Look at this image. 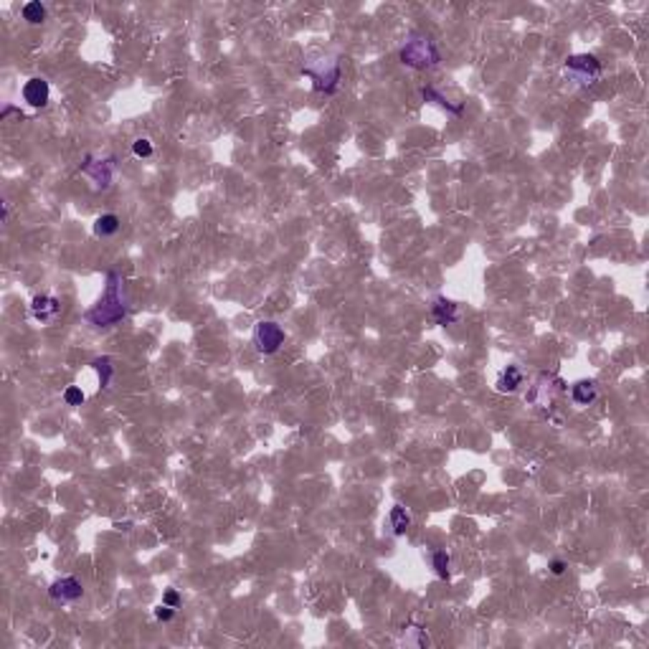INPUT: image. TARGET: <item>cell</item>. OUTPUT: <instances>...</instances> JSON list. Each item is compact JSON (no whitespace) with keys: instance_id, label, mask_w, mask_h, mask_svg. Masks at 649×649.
<instances>
[{"instance_id":"3957f363","label":"cell","mask_w":649,"mask_h":649,"mask_svg":"<svg viewBox=\"0 0 649 649\" xmlns=\"http://www.w3.org/2000/svg\"><path fill=\"white\" fill-rule=\"evenodd\" d=\"M568 79H574L576 84L581 86H589L601 76V61L591 54H576V56L566 58V67H563Z\"/></svg>"},{"instance_id":"9a60e30c","label":"cell","mask_w":649,"mask_h":649,"mask_svg":"<svg viewBox=\"0 0 649 649\" xmlns=\"http://www.w3.org/2000/svg\"><path fill=\"white\" fill-rule=\"evenodd\" d=\"M421 97H424L426 102L439 104L441 109H447V112H451V115H462V104H451V102H447V97L439 94V89H434V86H424V89H421Z\"/></svg>"},{"instance_id":"9c48e42d","label":"cell","mask_w":649,"mask_h":649,"mask_svg":"<svg viewBox=\"0 0 649 649\" xmlns=\"http://www.w3.org/2000/svg\"><path fill=\"white\" fill-rule=\"evenodd\" d=\"M58 309H61V302L56 297H51V294H36L34 302H31V315L38 322H51L58 315Z\"/></svg>"},{"instance_id":"8992f818","label":"cell","mask_w":649,"mask_h":649,"mask_svg":"<svg viewBox=\"0 0 649 649\" xmlns=\"http://www.w3.org/2000/svg\"><path fill=\"white\" fill-rule=\"evenodd\" d=\"M302 74L312 79L315 92L333 94L335 89H338V82H340V64H338V61H333V64H330V69H305Z\"/></svg>"},{"instance_id":"5bb4252c","label":"cell","mask_w":649,"mask_h":649,"mask_svg":"<svg viewBox=\"0 0 649 649\" xmlns=\"http://www.w3.org/2000/svg\"><path fill=\"white\" fill-rule=\"evenodd\" d=\"M388 523L393 528V535H403L411 528V515L403 505H393L391 512H388Z\"/></svg>"},{"instance_id":"30bf717a","label":"cell","mask_w":649,"mask_h":649,"mask_svg":"<svg viewBox=\"0 0 649 649\" xmlns=\"http://www.w3.org/2000/svg\"><path fill=\"white\" fill-rule=\"evenodd\" d=\"M432 317L436 320V324H444V327L454 324L459 320V305L447 297H436L432 305Z\"/></svg>"},{"instance_id":"d6986e66","label":"cell","mask_w":649,"mask_h":649,"mask_svg":"<svg viewBox=\"0 0 649 649\" xmlns=\"http://www.w3.org/2000/svg\"><path fill=\"white\" fill-rule=\"evenodd\" d=\"M84 399H86V396H84V391L79 386H69L67 391H64V401H67L69 406H82Z\"/></svg>"},{"instance_id":"ffe728a7","label":"cell","mask_w":649,"mask_h":649,"mask_svg":"<svg viewBox=\"0 0 649 649\" xmlns=\"http://www.w3.org/2000/svg\"><path fill=\"white\" fill-rule=\"evenodd\" d=\"M132 152H134V158H150V155H152V142L145 140V137L134 140L132 142Z\"/></svg>"},{"instance_id":"7a4b0ae2","label":"cell","mask_w":649,"mask_h":649,"mask_svg":"<svg viewBox=\"0 0 649 649\" xmlns=\"http://www.w3.org/2000/svg\"><path fill=\"white\" fill-rule=\"evenodd\" d=\"M401 61L411 69H432L441 61V54L429 36H414L401 49Z\"/></svg>"},{"instance_id":"52a82bcc","label":"cell","mask_w":649,"mask_h":649,"mask_svg":"<svg viewBox=\"0 0 649 649\" xmlns=\"http://www.w3.org/2000/svg\"><path fill=\"white\" fill-rule=\"evenodd\" d=\"M49 596L56 604H71V601H79L84 596V586L76 581L74 576H64V578H56L49 586Z\"/></svg>"},{"instance_id":"8fae6325","label":"cell","mask_w":649,"mask_h":649,"mask_svg":"<svg viewBox=\"0 0 649 649\" xmlns=\"http://www.w3.org/2000/svg\"><path fill=\"white\" fill-rule=\"evenodd\" d=\"M525 383V375L523 370L517 366H508L502 373L497 375V383H495V388H497L499 393H517L520 391V386Z\"/></svg>"},{"instance_id":"4fadbf2b","label":"cell","mask_w":649,"mask_h":649,"mask_svg":"<svg viewBox=\"0 0 649 649\" xmlns=\"http://www.w3.org/2000/svg\"><path fill=\"white\" fill-rule=\"evenodd\" d=\"M119 226H122L119 216H115V213H102V216L94 221V233H97L99 239H109V236H115V233L119 231Z\"/></svg>"},{"instance_id":"5b68a950","label":"cell","mask_w":649,"mask_h":649,"mask_svg":"<svg viewBox=\"0 0 649 649\" xmlns=\"http://www.w3.org/2000/svg\"><path fill=\"white\" fill-rule=\"evenodd\" d=\"M115 158H107V160H92L86 158L82 165V173H86L89 178L94 180V185L99 188V191H107L109 185H112V180H115Z\"/></svg>"},{"instance_id":"ac0fdd59","label":"cell","mask_w":649,"mask_h":649,"mask_svg":"<svg viewBox=\"0 0 649 649\" xmlns=\"http://www.w3.org/2000/svg\"><path fill=\"white\" fill-rule=\"evenodd\" d=\"M432 566L439 578H449V553L447 550H434Z\"/></svg>"},{"instance_id":"277c9868","label":"cell","mask_w":649,"mask_h":649,"mask_svg":"<svg viewBox=\"0 0 649 649\" xmlns=\"http://www.w3.org/2000/svg\"><path fill=\"white\" fill-rule=\"evenodd\" d=\"M287 335H284L282 324L274 322V320H261L254 327V345L261 355H274L279 353V348L284 345Z\"/></svg>"},{"instance_id":"e0dca14e","label":"cell","mask_w":649,"mask_h":649,"mask_svg":"<svg viewBox=\"0 0 649 649\" xmlns=\"http://www.w3.org/2000/svg\"><path fill=\"white\" fill-rule=\"evenodd\" d=\"M23 21H28L31 25H38L46 21V8H43V3H38V0H31V3H25L23 5Z\"/></svg>"},{"instance_id":"603a6c76","label":"cell","mask_w":649,"mask_h":649,"mask_svg":"<svg viewBox=\"0 0 649 649\" xmlns=\"http://www.w3.org/2000/svg\"><path fill=\"white\" fill-rule=\"evenodd\" d=\"M566 568H568V563H566V560H560V558L550 560V574H553V576H563V574H566Z\"/></svg>"},{"instance_id":"7402d4cb","label":"cell","mask_w":649,"mask_h":649,"mask_svg":"<svg viewBox=\"0 0 649 649\" xmlns=\"http://www.w3.org/2000/svg\"><path fill=\"white\" fill-rule=\"evenodd\" d=\"M163 604H167V606H173V609L180 606V596H178V591H175V589H167V591L163 593Z\"/></svg>"},{"instance_id":"ba28073f","label":"cell","mask_w":649,"mask_h":649,"mask_svg":"<svg viewBox=\"0 0 649 649\" xmlns=\"http://www.w3.org/2000/svg\"><path fill=\"white\" fill-rule=\"evenodd\" d=\"M23 99L31 104V107H46L51 99V86L46 79H41V76H34V79H28V82L23 84Z\"/></svg>"},{"instance_id":"6da1fadb","label":"cell","mask_w":649,"mask_h":649,"mask_svg":"<svg viewBox=\"0 0 649 649\" xmlns=\"http://www.w3.org/2000/svg\"><path fill=\"white\" fill-rule=\"evenodd\" d=\"M127 317V305L122 300V279L117 272H109L107 274V287H104V294L99 297V302L94 305L92 309H86L84 320L94 327H112V324L122 322Z\"/></svg>"},{"instance_id":"7c38bea8","label":"cell","mask_w":649,"mask_h":649,"mask_svg":"<svg viewBox=\"0 0 649 649\" xmlns=\"http://www.w3.org/2000/svg\"><path fill=\"white\" fill-rule=\"evenodd\" d=\"M596 396H599V386H596V381H576L574 386H571V399H574V403H578V406H589V403H593Z\"/></svg>"},{"instance_id":"44dd1931","label":"cell","mask_w":649,"mask_h":649,"mask_svg":"<svg viewBox=\"0 0 649 649\" xmlns=\"http://www.w3.org/2000/svg\"><path fill=\"white\" fill-rule=\"evenodd\" d=\"M175 616V609L167 606V604H160V606H155V619L158 622H170Z\"/></svg>"},{"instance_id":"2e32d148","label":"cell","mask_w":649,"mask_h":649,"mask_svg":"<svg viewBox=\"0 0 649 649\" xmlns=\"http://www.w3.org/2000/svg\"><path fill=\"white\" fill-rule=\"evenodd\" d=\"M92 368L99 373V388L104 391L109 386V381H112V375H115V366H112V358L109 355H102V358H94L92 360Z\"/></svg>"}]
</instances>
